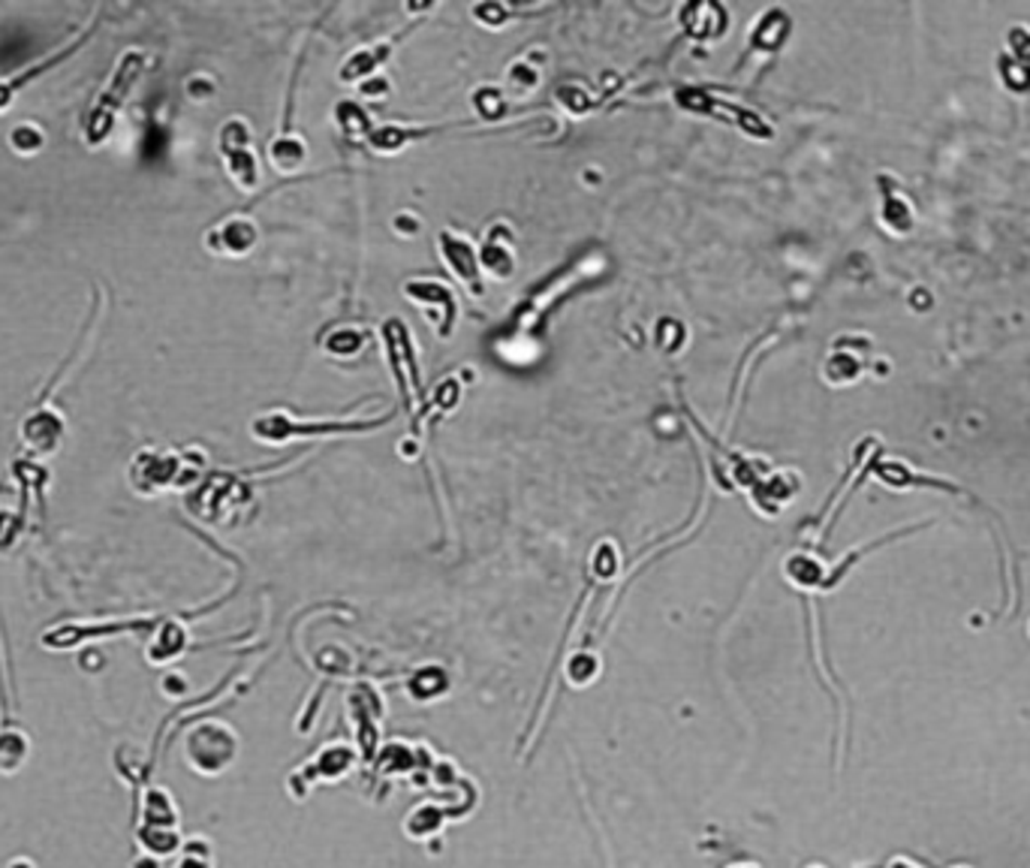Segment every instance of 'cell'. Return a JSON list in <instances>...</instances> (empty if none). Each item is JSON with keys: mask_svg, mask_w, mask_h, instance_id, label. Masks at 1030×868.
<instances>
[{"mask_svg": "<svg viewBox=\"0 0 1030 868\" xmlns=\"http://www.w3.org/2000/svg\"><path fill=\"white\" fill-rule=\"evenodd\" d=\"M81 42H85V37H79V40H76V42H69V46H64V49H61V52H57V54H52L49 61H42V64H37V67L25 69V76H15V79L0 81V112H7V108L13 106V100H15V91H18V85H27V81H30V79H37V76H40L42 69L57 67V64H61L64 58H69V54L76 52V46H81Z\"/></svg>", "mask_w": 1030, "mask_h": 868, "instance_id": "cell-4", "label": "cell"}, {"mask_svg": "<svg viewBox=\"0 0 1030 868\" xmlns=\"http://www.w3.org/2000/svg\"><path fill=\"white\" fill-rule=\"evenodd\" d=\"M178 471H181V461H178L172 452L145 449V452H139L133 464H130V483H133L136 492L154 495V492H163V488L172 486L178 480Z\"/></svg>", "mask_w": 1030, "mask_h": 868, "instance_id": "cell-2", "label": "cell"}, {"mask_svg": "<svg viewBox=\"0 0 1030 868\" xmlns=\"http://www.w3.org/2000/svg\"><path fill=\"white\" fill-rule=\"evenodd\" d=\"M10 145L18 154H37L46 145V133L34 124H18L13 133H10Z\"/></svg>", "mask_w": 1030, "mask_h": 868, "instance_id": "cell-5", "label": "cell"}, {"mask_svg": "<svg viewBox=\"0 0 1030 868\" xmlns=\"http://www.w3.org/2000/svg\"><path fill=\"white\" fill-rule=\"evenodd\" d=\"M142 67H145L142 52H136V49L124 52L115 73L108 76L103 91L96 94V100L91 103V108H88V115H85V124H81L85 142H88L91 149H100L108 136H112L115 118H118V112H121V106L127 103V94L133 91V85L139 81V76H142Z\"/></svg>", "mask_w": 1030, "mask_h": 868, "instance_id": "cell-1", "label": "cell"}, {"mask_svg": "<svg viewBox=\"0 0 1030 868\" xmlns=\"http://www.w3.org/2000/svg\"><path fill=\"white\" fill-rule=\"evenodd\" d=\"M64 432H67V422L49 405L37 407V410L22 422V437H25L27 449L37 452V456H52L54 449L61 447Z\"/></svg>", "mask_w": 1030, "mask_h": 868, "instance_id": "cell-3", "label": "cell"}]
</instances>
